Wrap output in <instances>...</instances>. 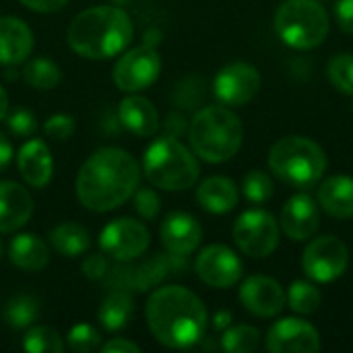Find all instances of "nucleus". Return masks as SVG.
Instances as JSON below:
<instances>
[{
    "mask_svg": "<svg viewBox=\"0 0 353 353\" xmlns=\"http://www.w3.org/2000/svg\"><path fill=\"white\" fill-rule=\"evenodd\" d=\"M161 244L168 252L188 256L192 254L203 242V228L196 217L184 211L168 213L159 228Z\"/></svg>",
    "mask_w": 353,
    "mask_h": 353,
    "instance_id": "nucleus-17",
    "label": "nucleus"
},
{
    "mask_svg": "<svg viewBox=\"0 0 353 353\" xmlns=\"http://www.w3.org/2000/svg\"><path fill=\"white\" fill-rule=\"evenodd\" d=\"M81 271H83V275L89 277V279H101V277H105V275L110 273V261L105 259L103 252H101V254H99V252H97V254H89V256L83 259Z\"/></svg>",
    "mask_w": 353,
    "mask_h": 353,
    "instance_id": "nucleus-38",
    "label": "nucleus"
},
{
    "mask_svg": "<svg viewBox=\"0 0 353 353\" xmlns=\"http://www.w3.org/2000/svg\"><path fill=\"white\" fill-rule=\"evenodd\" d=\"M141 184L137 159L116 147H103L87 157L74 182L79 203L93 213H108L132 199Z\"/></svg>",
    "mask_w": 353,
    "mask_h": 353,
    "instance_id": "nucleus-1",
    "label": "nucleus"
},
{
    "mask_svg": "<svg viewBox=\"0 0 353 353\" xmlns=\"http://www.w3.org/2000/svg\"><path fill=\"white\" fill-rule=\"evenodd\" d=\"M66 345H68V350L77 353L95 352L101 347V335L93 325L79 323L70 329V333L66 337Z\"/></svg>",
    "mask_w": 353,
    "mask_h": 353,
    "instance_id": "nucleus-34",
    "label": "nucleus"
},
{
    "mask_svg": "<svg viewBox=\"0 0 353 353\" xmlns=\"http://www.w3.org/2000/svg\"><path fill=\"white\" fill-rule=\"evenodd\" d=\"M2 316L12 329H29L39 316V302L29 294H17L4 304Z\"/></svg>",
    "mask_w": 353,
    "mask_h": 353,
    "instance_id": "nucleus-27",
    "label": "nucleus"
},
{
    "mask_svg": "<svg viewBox=\"0 0 353 353\" xmlns=\"http://www.w3.org/2000/svg\"><path fill=\"white\" fill-rule=\"evenodd\" d=\"M118 120L128 132L137 137H153L159 128V114L153 101L137 93H130L120 101Z\"/></svg>",
    "mask_w": 353,
    "mask_h": 353,
    "instance_id": "nucleus-21",
    "label": "nucleus"
},
{
    "mask_svg": "<svg viewBox=\"0 0 353 353\" xmlns=\"http://www.w3.org/2000/svg\"><path fill=\"white\" fill-rule=\"evenodd\" d=\"M33 215V199L25 186L12 180L0 182V234L21 230Z\"/></svg>",
    "mask_w": 353,
    "mask_h": 353,
    "instance_id": "nucleus-18",
    "label": "nucleus"
},
{
    "mask_svg": "<svg viewBox=\"0 0 353 353\" xmlns=\"http://www.w3.org/2000/svg\"><path fill=\"white\" fill-rule=\"evenodd\" d=\"M288 296V306L296 312V314H302V316H308V314H314L321 304H323V294L321 290L306 281V279H298L290 285V290L285 292Z\"/></svg>",
    "mask_w": 353,
    "mask_h": 353,
    "instance_id": "nucleus-29",
    "label": "nucleus"
},
{
    "mask_svg": "<svg viewBox=\"0 0 353 353\" xmlns=\"http://www.w3.org/2000/svg\"><path fill=\"white\" fill-rule=\"evenodd\" d=\"M261 345V331L250 325H236L221 337V350L230 353L256 352Z\"/></svg>",
    "mask_w": 353,
    "mask_h": 353,
    "instance_id": "nucleus-30",
    "label": "nucleus"
},
{
    "mask_svg": "<svg viewBox=\"0 0 353 353\" xmlns=\"http://www.w3.org/2000/svg\"><path fill=\"white\" fill-rule=\"evenodd\" d=\"M151 244V234L145 223L130 217H120L110 221L99 234V248L105 256L120 263H128L147 252Z\"/></svg>",
    "mask_w": 353,
    "mask_h": 353,
    "instance_id": "nucleus-11",
    "label": "nucleus"
},
{
    "mask_svg": "<svg viewBox=\"0 0 353 353\" xmlns=\"http://www.w3.org/2000/svg\"><path fill=\"white\" fill-rule=\"evenodd\" d=\"M234 242L250 259H267L279 246V223L277 219L263 211H244L234 223Z\"/></svg>",
    "mask_w": 353,
    "mask_h": 353,
    "instance_id": "nucleus-8",
    "label": "nucleus"
},
{
    "mask_svg": "<svg viewBox=\"0 0 353 353\" xmlns=\"http://www.w3.org/2000/svg\"><path fill=\"white\" fill-rule=\"evenodd\" d=\"M145 316L151 335L170 350L196 345L209 321L203 300L182 285L157 288L147 300Z\"/></svg>",
    "mask_w": 353,
    "mask_h": 353,
    "instance_id": "nucleus-2",
    "label": "nucleus"
},
{
    "mask_svg": "<svg viewBox=\"0 0 353 353\" xmlns=\"http://www.w3.org/2000/svg\"><path fill=\"white\" fill-rule=\"evenodd\" d=\"M352 110H353V103H352Z\"/></svg>",
    "mask_w": 353,
    "mask_h": 353,
    "instance_id": "nucleus-48",
    "label": "nucleus"
},
{
    "mask_svg": "<svg viewBox=\"0 0 353 353\" xmlns=\"http://www.w3.org/2000/svg\"><path fill=\"white\" fill-rule=\"evenodd\" d=\"M132 21L118 4L91 6L79 12L66 33L72 52L87 60H108L122 54L132 39Z\"/></svg>",
    "mask_w": 353,
    "mask_h": 353,
    "instance_id": "nucleus-3",
    "label": "nucleus"
},
{
    "mask_svg": "<svg viewBox=\"0 0 353 353\" xmlns=\"http://www.w3.org/2000/svg\"><path fill=\"white\" fill-rule=\"evenodd\" d=\"M335 19L341 31L353 35V0H337L335 2Z\"/></svg>",
    "mask_w": 353,
    "mask_h": 353,
    "instance_id": "nucleus-39",
    "label": "nucleus"
},
{
    "mask_svg": "<svg viewBox=\"0 0 353 353\" xmlns=\"http://www.w3.org/2000/svg\"><path fill=\"white\" fill-rule=\"evenodd\" d=\"M23 79L29 87H33L37 91H50V89L58 87L62 74L54 60L33 58V60H27V64L23 68Z\"/></svg>",
    "mask_w": 353,
    "mask_h": 353,
    "instance_id": "nucleus-28",
    "label": "nucleus"
},
{
    "mask_svg": "<svg viewBox=\"0 0 353 353\" xmlns=\"http://www.w3.org/2000/svg\"><path fill=\"white\" fill-rule=\"evenodd\" d=\"M17 168L23 180L33 188H43L54 174V159L41 139H29L17 155Z\"/></svg>",
    "mask_w": 353,
    "mask_h": 353,
    "instance_id": "nucleus-20",
    "label": "nucleus"
},
{
    "mask_svg": "<svg viewBox=\"0 0 353 353\" xmlns=\"http://www.w3.org/2000/svg\"><path fill=\"white\" fill-rule=\"evenodd\" d=\"M23 350L29 353H62L64 341L50 327H31L23 337Z\"/></svg>",
    "mask_w": 353,
    "mask_h": 353,
    "instance_id": "nucleus-31",
    "label": "nucleus"
},
{
    "mask_svg": "<svg viewBox=\"0 0 353 353\" xmlns=\"http://www.w3.org/2000/svg\"><path fill=\"white\" fill-rule=\"evenodd\" d=\"M350 265V248L337 236L310 238L302 252V269L308 279L316 283H331L339 279Z\"/></svg>",
    "mask_w": 353,
    "mask_h": 353,
    "instance_id": "nucleus-9",
    "label": "nucleus"
},
{
    "mask_svg": "<svg viewBox=\"0 0 353 353\" xmlns=\"http://www.w3.org/2000/svg\"><path fill=\"white\" fill-rule=\"evenodd\" d=\"M269 170L277 180L294 188L314 186L325 170L327 155L319 143L308 137H283L269 151Z\"/></svg>",
    "mask_w": 353,
    "mask_h": 353,
    "instance_id": "nucleus-6",
    "label": "nucleus"
},
{
    "mask_svg": "<svg viewBox=\"0 0 353 353\" xmlns=\"http://www.w3.org/2000/svg\"><path fill=\"white\" fill-rule=\"evenodd\" d=\"M319 207L335 219L353 217V178L331 176L319 186Z\"/></svg>",
    "mask_w": 353,
    "mask_h": 353,
    "instance_id": "nucleus-23",
    "label": "nucleus"
},
{
    "mask_svg": "<svg viewBox=\"0 0 353 353\" xmlns=\"http://www.w3.org/2000/svg\"><path fill=\"white\" fill-rule=\"evenodd\" d=\"M12 155H14V149H12L10 139L4 132H0V172L8 168V163L12 161Z\"/></svg>",
    "mask_w": 353,
    "mask_h": 353,
    "instance_id": "nucleus-43",
    "label": "nucleus"
},
{
    "mask_svg": "<svg viewBox=\"0 0 353 353\" xmlns=\"http://www.w3.org/2000/svg\"><path fill=\"white\" fill-rule=\"evenodd\" d=\"M230 325H232V312H228V310H219V312L215 314L213 327H215L217 331H221V329H228Z\"/></svg>",
    "mask_w": 353,
    "mask_h": 353,
    "instance_id": "nucleus-44",
    "label": "nucleus"
},
{
    "mask_svg": "<svg viewBox=\"0 0 353 353\" xmlns=\"http://www.w3.org/2000/svg\"><path fill=\"white\" fill-rule=\"evenodd\" d=\"M33 31L17 17H0V64L17 66L25 62L33 50Z\"/></svg>",
    "mask_w": 353,
    "mask_h": 353,
    "instance_id": "nucleus-19",
    "label": "nucleus"
},
{
    "mask_svg": "<svg viewBox=\"0 0 353 353\" xmlns=\"http://www.w3.org/2000/svg\"><path fill=\"white\" fill-rule=\"evenodd\" d=\"M132 314H134V302H132V296L126 290L110 292L105 296V300L99 304V310H97L99 325L110 333H116V331L124 329L128 325V321L132 319Z\"/></svg>",
    "mask_w": 353,
    "mask_h": 353,
    "instance_id": "nucleus-26",
    "label": "nucleus"
},
{
    "mask_svg": "<svg viewBox=\"0 0 353 353\" xmlns=\"http://www.w3.org/2000/svg\"><path fill=\"white\" fill-rule=\"evenodd\" d=\"M265 347L271 353H316L321 350V335L308 321L290 316L273 323L267 331Z\"/></svg>",
    "mask_w": 353,
    "mask_h": 353,
    "instance_id": "nucleus-14",
    "label": "nucleus"
},
{
    "mask_svg": "<svg viewBox=\"0 0 353 353\" xmlns=\"http://www.w3.org/2000/svg\"><path fill=\"white\" fill-rule=\"evenodd\" d=\"M242 192L250 203L263 205L273 196V180L267 172L250 170L242 180Z\"/></svg>",
    "mask_w": 353,
    "mask_h": 353,
    "instance_id": "nucleus-33",
    "label": "nucleus"
},
{
    "mask_svg": "<svg viewBox=\"0 0 353 353\" xmlns=\"http://www.w3.org/2000/svg\"><path fill=\"white\" fill-rule=\"evenodd\" d=\"M327 74H329L331 85L337 91L353 97V54H347V52L335 54L329 60Z\"/></svg>",
    "mask_w": 353,
    "mask_h": 353,
    "instance_id": "nucleus-32",
    "label": "nucleus"
},
{
    "mask_svg": "<svg viewBox=\"0 0 353 353\" xmlns=\"http://www.w3.org/2000/svg\"><path fill=\"white\" fill-rule=\"evenodd\" d=\"M8 259L25 273H39L50 263V248L37 234H19L10 240Z\"/></svg>",
    "mask_w": 353,
    "mask_h": 353,
    "instance_id": "nucleus-24",
    "label": "nucleus"
},
{
    "mask_svg": "<svg viewBox=\"0 0 353 353\" xmlns=\"http://www.w3.org/2000/svg\"><path fill=\"white\" fill-rule=\"evenodd\" d=\"M188 139L192 153L207 163H225L242 147V120L228 105H205L190 122Z\"/></svg>",
    "mask_w": 353,
    "mask_h": 353,
    "instance_id": "nucleus-4",
    "label": "nucleus"
},
{
    "mask_svg": "<svg viewBox=\"0 0 353 353\" xmlns=\"http://www.w3.org/2000/svg\"><path fill=\"white\" fill-rule=\"evenodd\" d=\"M99 350H101L103 353H139L141 352V347H139L137 343L128 341V339H112V341H108L105 345H101Z\"/></svg>",
    "mask_w": 353,
    "mask_h": 353,
    "instance_id": "nucleus-41",
    "label": "nucleus"
},
{
    "mask_svg": "<svg viewBox=\"0 0 353 353\" xmlns=\"http://www.w3.org/2000/svg\"><path fill=\"white\" fill-rule=\"evenodd\" d=\"M2 252H4V244H2V240H0V259H2Z\"/></svg>",
    "mask_w": 353,
    "mask_h": 353,
    "instance_id": "nucleus-47",
    "label": "nucleus"
},
{
    "mask_svg": "<svg viewBox=\"0 0 353 353\" xmlns=\"http://www.w3.org/2000/svg\"><path fill=\"white\" fill-rule=\"evenodd\" d=\"M6 114H8V95H6V91L0 87V122L6 118Z\"/></svg>",
    "mask_w": 353,
    "mask_h": 353,
    "instance_id": "nucleus-45",
    "label": "nucleus"
},
{
    "mask_svg": "<svg viewBox=\"0 0 353 353\" xmlns=\"http://www.w3.org/2000/svg\"><path fill=\"white\" fill-rule=\"evenodd\" d=\"M240 201V190L234 180L225 176H211L203 180L196 188V203L201 209L213 215H223L236 209Z\"/></svg>",
    "mask_w": 353,
    "mask_h": 353,
    "instance_id": "nucleus-22",
    "label": "nucleus"
},
{
    "mask_svg": "<svg viewBox=\"0 0 353 353\" xmlns=\"http://www.w3.org/2000/svg\"><path fill=\"white\" fill-rule=\"evenodd\" d=\"M141 172L151 186L168 192H180L196 184L201 165L196 155L186 145H182L176 137L163 134L145 149Z\"/></svg>",
    "mask_w": 353,
    "mask_h": 353,
    "instance_id": "nucleus-5",
    "label": "nucleus"
},
{
    "mask_svg": "<svg viewBox=\"0 0 353 353\" xmlns=\"http://www.w3.org/2000/svg\"><path fill=\"white\" fill-rule=\"evenodd\" d=\"M25 8L35 12H56L62 6H66L68 0H19Z\"/></svg>",
    "mask_w": 353,
    "mask_h": 353,
    "instance_id": "nucleus-40",
    "label": "nucleus"
},
{
    "mask_svg": "<svg viewBox=\"0 0 353 353\" xmlns=\"http://www.w3.org/2000/svg\"><path fill=\"white\" fill-rule=\"evenodd\" d=\"M161 72V58L155 48L143 43L126 50L114 66V83L124 93H139L151 87Z\"/></svg>",
    "mask_w": 353,
    "mask_h": 353,
    "instance_id": "nucleus-10",
    "label": "nucleus"
},
{
    "mask_svg": "<svg viewBox=\"0 0 353 353\" xmlns=\"http://www.w3.org/2000/svg\"><path fill=\"white\" fill-rule=\"evenodd\" d=\"M114 2H116L118 6H122V4H126V2H130V0H114Z\"/></svg>",
    "mask_w": 353,
    "mask_h": 353,
    "instance_id": "nucleus-46",
    "label": "nucleus"
},
{
    "mask_svg": "<svg viewBox=\"0 0 353 353\" xmlns=\"http://www.w3.org/2000/svg\"><path fill=\"white\" fill-rule=\"evenodd\" d=\"M331 29V19L319 0H285L275 12L279 39L294 50L319 48Z\"/></svg>",
    "mask_w": 353,
    "mask_h": 353,
    "instance_id": "nucleus-7",
    "label": "nucleus"
},
{
    "mask_svg": "<svg viewBox=\"0 0 353 353\" xmlns=\"http://www.w3.org/2000/svg\"><path fill=\"white\" fill-rule=\"evenodd\" d=\"M261 85H263L261 72L252 64L234 62L217 72L213 81V93L223 105L238 108L250 103L259 95Z\"/></svg>",
    "mask_w": 353,
    "mask_h": 353,
    "instance_id": "nucleus-12",
    "label": "nucleus"
},
{
    "mask_svg": "<svg viewBox=\"0 0 353 353\" xmlns=\"http://www.w3.org/2000/svg\"><path fill=\"white\" fill-rule=\"evenodd\" d=\"M43 134L52 141H68L74 134V120L66 114H54L43 122Z\"/></svg>",
    "mask_w": 353,
    "mask_h": 353,
    "instance_id": "nucleus-37",
    "label": "nucleus"
},
{
    "mask_svg": "<svg viewBox=\"0 0 353 353\" xmlns=\"http://www.w3.org/2000/svg\"><path fill=\"white\" fill-rule=\"evenodd\" d=\"M194 271L205 285L228 290L240 281L244 267L240 256L232 248H228L225 244H211L199 252Z\"/></svg>",
    "mask_w": 353,
    "mask_h": 353,
    "instance_id": "nucleus-13",
    "label": "nucleus"
},
{
    "mask_svg": "<svg viewBox=\"0 0 353 353\" xmlns=\"http://www.w3.org/2000/svg\"><path fill=\"white\" fill-rule=\"evenodd\" d=\"M48 238H50V246L54 248V252L66 259H77L85 254L91 246L89 232L81 223H74V221L58 223L56 228L50 230Z\"/></svg>",
    "mask_w": 353,
    "mask_h": 353,
    "instance_id": "nucleus-25",
    "label": "nucleus"
},
{
    "mask_svg": "<svg viewBox=\"0 0 353 353\" xmlns=\"http://www.w3.org/2000/svg\"><path fill=\"white\" fill-rule=\"evenodd\" d=\"M186 130V120H184V116L182 114H170L168 116V122H165V132L170 134V137H180L182 132Z\"/></svg>",
    "mask_w": 353,
    "mask_h": 353,
    "instance_id": "nucleus-42",
    "label": "nucleus"
},
{
    "mask_svg": "<svg viewBox=\"0 0 353 353\" xmlns=\"http://www.w3.org/2000/svg\"><path fill=\"white\" fill-rule=\"evenodd\" d=\"M279 223H281V232L290 240L306 242L314 238V234L321 228V207L310 194L298 192L285 201Z\"/></svg>",
    "mask_w": 353,
    "mask_h": 353,
    "instance_id": "nucleus-16",
    "label": "nucleus"
},
{
    "mask_svg": "<svg viewBox=\"0 0 353 353\" xmlns=\"http://www.w3.org/2000/svg\"><path fill=\"white\" fill-rule=\"evenodd\" d=\"M6 128L12 137H19V139H29L35 134L37 130V118L35 114H31L29 110L25 108H17L12 110L10 114H6Z\"/></svg>",
    "mask_w": 353,
    "mask_h": 353,
    "instance_id": "nucleus-35",
    "label": "nucleus"
},
{
    "mask_svg": "<svg viewBox=\"0 0 353 353\" xmlns=\"http://www.w3.org/2000/svg\"><path fill=\"white\" fill-rule=\"evenodd\" d=\"M240 302L250 314L259 319H273L288 306V296L281 283L273 277L252 275L240 285Z\"/></svg>",
    "mask_w": 353,
    "mask_h": 353,
    "instance_id": "nucleus-15",
    "label": "nucleus"
},
{
    "mask_svg": "<svg viewBox=\"0 0 353 353\" xmlns=\"http://www.w3.org/2000/svg\"><path fill=\"white\" fill-rule=\"evenodd\" d=\"M132 196H134V209L145 221H153L159 215L161 201H159V196H157V192L153 188H141L139 186Z\"/></svg>",
    "mask_w": 353,
    "mask_h": 353,
    "instance_id": "nucleus-36",
    "label": "nucleus"
}]
</instances>
